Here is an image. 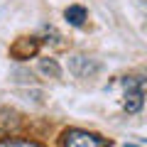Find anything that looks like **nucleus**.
Listing matches in <instances>:
<instances>
[{
  "label": "nucleus",
  "instance_id": "nucleus-2",
  "mask_svg": "<svg viewBox=\"0 0 147 147\" xmlns=\"http://www.w3.org/2000/svg\"><path fill=\"white\" fill-rule=\"evenodd\" d=\"M37 52H39V39L37 37H20L10 47V57L17 59V61H25V59L34 57Z\"/></svg>",
  "mask_w": 147,
  "mask_h": 147
},
{
  "label": "nucleus",
  "instance_id": "nucleus-4",
  "mask_svg": "<svg viewBox=\"0 0 147 147\" xmlns=\"http://www.w3.org/2000/svg\"><path fill=\"white\" fill-rule=\"evenodd\" d=\"M142 88H140V84H137L135 79H127L125 81V110L127 113H137V110L142 108Z\"/></svg>",
  "mask_w": 147,
  "mask_h": 147
},
{
  "label": "nucleus",
  "instance_id": "nucleus-6",
  "mask_svg": "<svg viewBox=\"0 0 147 147\" xmlns=\"http://www.w3.org/2000/svg\"><path fill=\"white\" fill-rule=\"evenodd\" d=\"M0 147H42V145H37L32 140H25V137H3Z\"/></svg>",
  "mask_w": 147,
  "mask_h": 147
},
{
  "label": "nucleus",
  "instance_id": "nucleus-7",
  "mask_svg": "<svg viewBox=\"0 0 147 147\" xmlns=\"http://www.w3.org/2000/svg\"><path fill=\"white\" fill-rule=\"evenodd\" d=\"M39 69H42V74L52 76V79H59V76H61V69H59V64L54 61V59H42V61H39Z\"/></svg>",
  "mask_w": 147,
  "mask_h": 147
},
{
  "label": "nucleus",
  "instance_id": "nucleus-5",
  "mask_svg": "<svg viewBox=\"0 0 147 147\" xmlns=\"http://www.w3.org/2000/svg\"><path fill=\"white\" fill-rule=\"evenodd\" d=\"M66 22L69 25H74V27H81L84 25V20H86V10L81 5H71V7H66Z\"/></svg>",
  "mask_w": 147,
  "mask_h": 147
},
{
  "label": "nucleus",
  "instance_id": "nucleus-1",
  "mask_svg": "<svg viewBox=\"0 0 147 147\" xmlns=\"http://www.w3.org/2000/svg\"><path fill=\"white\" fill-rule=\"evenodd\" d=\"M64 147H108V140L86 130H66L64 132Z\"/></svg>",
  "mask_w": 147,
  "mask_h": 147
},
{
  "label": "nucleus",
  "instance_id": "nucleus-3",
  "mask_svg": "<svg viewBox=\"0 0 147 147\" xmlns=\"http://www.w3.org/2000/svg\"><path fill=\"white\" fill-rule=\"evenodd\" d=\"M69 69H71L74 76H79V79H88V76H93L100 66H98V61H93V59L84 57V54H76V57H71V61H69Z\"/></svg>",
  "mask_w": 147,
  "mask_h": 147
}]
</instances>
